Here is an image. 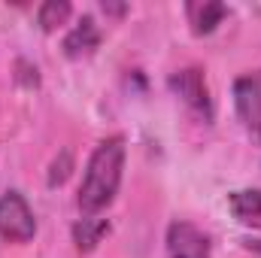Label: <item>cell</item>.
<instances>
[{"label":"cell","instance_id":"1","mask_svg":"<svg viewBox=\"0 0 261 258\" xmlns=\"http://www.w3.org/2000/svg\"><path fill=\"white\" fill-rule=\"evenodd\" d=\"M122 170H125V140L110 137L91 152L76 194V203L85 216H94L116 200V192L122 186Z\"/></svg>","mask_w":261,"mask_h":258},{"label":"cell","instance_id":"2","mask_svg":"<svg viewBox=\"0 0 261 258\" xmlns=\"http://www.w3.org/2000/svg\"><path fill=\"white\" fill-rule=\"evenodd\" d=\"M37 234V219L28 200L18 192H6L0 197V237L9 243H28Z\"/></svg>","mask_w":261,"mask_h":258},{"label":"cell","instance_id":"3","mask_svg":"<svg viewBox=\"0 0 261 258\" xmlns=\"http://www.w3.org/2000/svg\"><path fill=\"white\" fill-rule=\"evenodd\" d=\"M170 91L176 97H182L203 122H213V100H210V88H206V79H203L200 67L176 70L170 76Z\"/></svg>","mask_w":261,"mask_h":258},{"label":"cell","instance_id":"4","mask_svg":"<svg viewBox=\"0 0 261 258\" xmlns=\"http://www.w3.org/2000/svg\"><path fill=\"white\" fill-rule=\"evenodd\" d=\"M234 107H237L243 128L255 140H261V70L243 73L234 82Z\"/></svg>","mask_w":261,"mask_h":258},{"label":"cell","instance_id":"5","mask_svg":"<svg viewBox=\"0 0 261 258\" xmlns=\"http://www.w3.org/2000/svg\"><path fill=\"white\" fill-rule=\"evenodd\" d=\"M170 258H210V237L192 222H173L167 228Z\"/></svg>","mask_w":261,"mask_h":258},{"label":"cell","instance_id":"6","mask_svg":"<svg viewBox=\"0 0 261 258\" xmlns=\"http://www.w3.org/2000/svg\"><path fill=\"white\" fill-rule=\"evenodd\" d=\"M97 46H100V31H97V24H94L91 15H82L76 21V28L64 37V55L67 58H85Z\"/></svg>","mask_w":261,"mask_h":258},{"label":"cell","instance_id":"7","mask_svg":"<svg viewBox=\"0 0 261 258\" xmlns=\"http://www.w3.org/2000/svg\"><path fill=\"white\" fill-rule=\"evenodd\" d=\"M186 15H189L192 31L200 37V34L216 31V24L228 15V6L225 3H216V0H195V3L186 6Z\"/></svg>","mask_w":261,"mask_h":258},{"label":"cell","instance_id":"8","mask_svg":"<svg viewBox=\"0 0 261 258\" xmlns=\"http://www.w3.org/2000/svg\"><path fill=\"white\" fill-rule=\"evenodd\" d=\"M228 207H231V213H234L243 225L258 228V231H261V189L231 192V194H228Z\"/></svg>","mask_w":261,"mask_h":258},{"label":"cell","instance_id":"9","mask_svg":"<svg viewBox=\"0 0 261 258\" xmlns=\"http://www.w3.org/2000/svg\"><path fill=\"white\" fill-rule=\"evenodd\" d=\"M107 231H110V222H107V219L85 216V219H79V222L73 225V243H76L79 252H91V249L103 240Z\"/></svg>","mask_w":261,"mask_h":258},{"label":"cell","instance_id":"10","mask_svg":"<svg viewBox=\"0 0 261 258\" xmlns=\"http://www.w3.org/2000/svg\"><path fill=\"white\" fill-rule=\"evenodd\" d=\"M70 12H73V6H70L67 0H46V3L40 6V12H37V21H40V28H43L46 34H52V31H58L61 24H67Z\"/></svg>","mask_w":261,"mask_h":258},{"label":"cell","instance_id":"11","mask_svg":"<svg viewBox=\"0 0 261 258\" xmlns=\"http://www.w3.org/2000/svg\"><path fill=\"white\" fill-rule=\"evenodd\" d=\"M67 173H70V155H61V164H58V161H55V164H52V173H49V186H61V183H64L67 179Z\"/></svg>","mask_w":261,"mask_h":258},{"label":"cell","instance_id":"12","mask_svg":"<svg viewBox=\"0 0 261 258\" xmlns=\"http://www.w3.org/2000/svg\"><path fill=\"white\" fill-rule=\"evenodd\" d=\"M103 12H116V15H122L125 6H119V3H103Z\"/></svg>","mask_w":261,"mask_h":258}]
</instances>
